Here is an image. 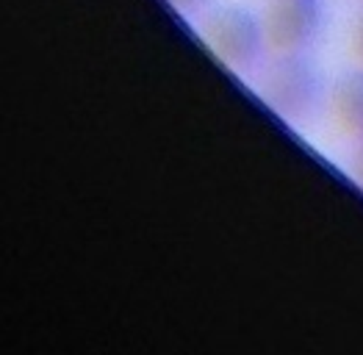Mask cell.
I'll return each instance as SVG.
<instances>
[{
    "label": "cell",
    "mask_w": 363,
    "mask_h": 355,
    "mask_svg": "<svg viewBox=\"0 0 363 355\" xmlns=\"http://www.w3.org/2000/svg\"><path fill=\"white\" fill-rule=\"evenodd\" d=\"M322 94H325L322 72L303 53H283L264 72V97L283 117H313L322 106Z\"/></svg>",
    "instance_id": "1"
},
{
    "label": "cell",
    "mask_w": 363,
    "mask_h": 355,
    "mask_svg": "<svg viewBox=\"0 0 363 355\" xmlns=\"http://www.w3.org/2000/svg\"><path fill=\"white\" fill-rule=\"evenodd\" d=\"M206 36L219 53V59L236 70L252 67L261 56V48L267 45L264 23H258L250 11L236 6L216 9L206 23Z\"/></svg>",
    "instance_id": "2"
},
{
    "label": "cell",
    "mask_w": 363,
    "mask_h": 355,
    "mask_svg": "<svg viewBox=\"0 0 363 355\" xmlns=\"http://www.w3.org/2000/svg\"><path fill=\"white\" fill-rule=\"evenodd\" d=\"M322 26V0H269L264 11L267 48L283 53H303Z\"/></svg>",
    "instance_id": "3"
},
{
    "label": "cell",
    "mask_w": 363,
    "mask_h": 355,
    "mask_svg": "<svg viewBox=\"0 0 363 355\" xmlns=\"http://www.w3.org/2000/svg\"><path fill=\"white\" fill-rule=\"evenodd\" d=\"M333 114L344 133L363 142V70L347 72L333 87Z\"/></svg>",
    "instance_id": "4"
},
{
    "label": "cell",
    "mask_w": 363,
    "mask_h": 355,
    "mask_svg": "<svg viewBox=\"0 0 363 355\" xmlns=\"http://www.w3.org/2000/svg\"><path fill=\"white\" fill-rule=\"evenodd\" d=\"M352 48H355V56H358L363 64V14H361V20L355 23V31H352Z\"/></svg>",
    "instance_id": "5"
},
{
    "label": "cell",
    "mask_w": 363,
    "mask_h": 355,
    "mask_svg": "<svg viewBox=\"0 0 363 355\" xmlns=\"http://www.w3.org/2000/svg\"><path fill=\"white\" fill-rule=\"evenodd\" d=\"M355 175H358V180L363 183V142H361V148L355 150Z\"/></svg>",
    "instance_id": "6"
},
{
    "label": "cell",
    "mask_w": 363,
    "mask_h": 355,
    "mask_svg": "<svg viewBox=\"0 0 363 355\" xmlns=\"http://www.w3.org/2000/svg\"><path fill=\"white\" fill-rule=\"evenodd\" d=\"M175 6H181V9H191V6H197L200 0H172Z\"/></svg>",
    "instance_id": "7"
}]
</instances>
